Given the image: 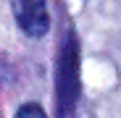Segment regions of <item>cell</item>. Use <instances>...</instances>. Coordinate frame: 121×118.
I'll return each instance as SVG.
<instances>
[{"instance_id": "obj_3", "label": "cell", "mask_w": 121, "mask_h": 118, "mask_svg": "<svg viewBox=\"0 0 121 118\" xmlns=\"http://www.w3.org/2000/svg\"><path fill=\"white\" fill-rule=\"evenodd\" d=\"M16 115H18V118H29V115L42 118V115H48V113L42 110V105H37V102H26V105H21V108L16 110Z\"/></svg>"}, {"instance_id": "obj_1", "label": "cell", "mask_w": 121, "mask_h": 118, "mask_svg": "<svg viewBox=\"0 0 121 118\" xmlns=\"http://www.w3.org/2000/svg\"><path fill=\"white\" fill-rule=\"evenodd\" d=\"M55 100L58 115H74L79 100V42L76 34L66 32L55 61Z\"/></svg>"}, {"instance_id": "obj_2", "label": "cell", "mask_w": 121, "mask_h": 118, "mask_svg": "<svg viewBox=\"0 0 121 118\" xmlns=\"http://www.w3.org/2000/svg\"><path fill=\"white\" fill-rule=\"evenodd\" d=\"M11 8L18 26L29 37H42L50 29L48 16V0H11Z\"/></svg>"}]
</instances>
